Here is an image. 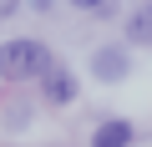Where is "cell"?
<instances>
[{"label":"cell","mask_w":152,"mask_h":147,"mask_svg":"<svg viewBox=\"0 0 152 147\" xmlns=\"http://www.w3.org/2000/svg\"><path fill=\"white\" fill-rule=\"evenodd\" d=\"M46 71H51V51L41 41L20 36V41L0 46V76H5V81H36V76L46 81Z\"/></svg>","instance_id":"6da1fadb"},{"label":"cell","mask_w":152,"mask_h":147,"mask_svg":"<svg viewBox=\"0 0 152 147\" xmlns=\"http://www.w3.org/2000/svg\"><path fill=\"white\" fill-rule=\"evenodd\" d=\"M127 142H132V122H102L91 137V147H127Z\"/></svg>","instance_id":"277c9868"},{"label":"cell","mask_w":152,"mask_h":147,"mask_svg":"<svg viewBox=\"0 0 152 147\" xmlns=\"http://www.w3.org/2000/svg\"><path fill=\"white\" fill-rule=\"evenodd\" d=\"M46 102H56V107H71L76 102V76L66 66H51L46 71Z\"/></svg>","instance_id":"3957f363"},{"label":"cell","mask_w":152,"mask_h":147,"mask_svg":"<svg viewBox=\"0 0 152 147\" xmlns=\"http://www.w3.org/2000/svg\"><path fill=\"white\" fill-rule=\"evenodd\" d=\"M127 36H132V41H142V46H152V5H137V10H132Z\"/></svg>","instance_id":"5b68a950"},{"label":"cell","mask_w":152,"mask_h":147,"mask_svg":"<svg viewBox=\"0 0 152 147\" xmlns=\"http://www.w3.org/2000/svg\"><path fill=\"white\" fill-rule=\"evenodd\" d=\"M91 76H96V81H122V76H127V51H122V46H102V51L91 56Z\"/></svg>","instance_id":"7a4b0ae2"}]
</instances>
